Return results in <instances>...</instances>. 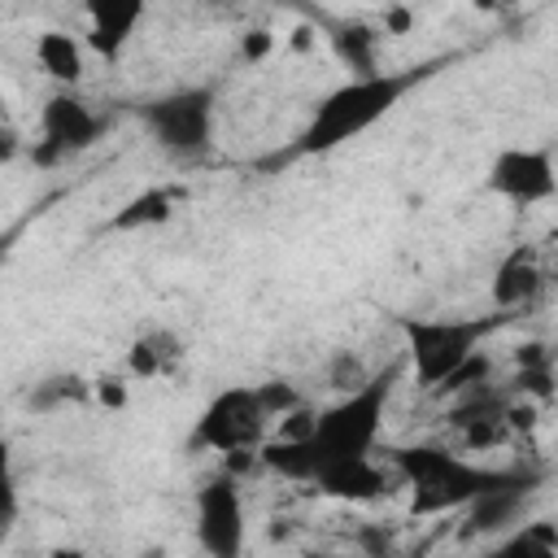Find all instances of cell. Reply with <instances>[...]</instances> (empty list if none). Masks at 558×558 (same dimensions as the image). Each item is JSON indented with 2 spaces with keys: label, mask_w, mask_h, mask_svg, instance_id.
I'll use <instances>...</instances> for the list:
<instances>
[{
  "label": "cell",
  "mask_w": 558,
  "mask_h": 558,
  "mask_svg": "<svg viewBox=\"0 0 558 558\" xmlns=\"http://www.w3.org/2000/svg\"><path fill=\"white\" fill-rule=\"evenodd\" d=\"M331 44H336V57H340L353 74H375V70H379V65H375V48H379V31H375V26H366V22L336 26Z\"/></svg>",
  "instance_id": "cell-16"
},
{
  "label": "cell",
  "mask_w": 558,
  "mask_h": 558,
  "mask_svg": "<svg viewBox=\"0 0 558 558\" xmlns=\"http://www.w3.org/2000/svg\"><path fill=\"white\" fill-rule=\"evenodd\" d=\"M92 397H96L105 410H122V405H126V384H122V375H100V379H92Z\"/></svg>",
  "instance_id": "cell-21"
},
{
  "label": "cell",
  "mask_w": 558,
  "mask_h": 558,
  "mask_svg": "<svg viewBox=\"0 0 558 558\" xmlns=\"http://www.w3.org/2000/svg\"><path fill=\"white\" fill-rule=\"evenodd\" d=\"M266 427H270V414L257 397V388H244V384H231L222 392H214L205 401V410L196 414L192 432H187V449L192 453H257V445L266 440Z\"/></svg>",
  "instance_id": "cell-4"
},
{
  "label": "cell",
  "mask_w": 558,
  "mask_h": 558,
  "mask_svg": "<svg viewBox=\"0 0 558 558\" xmlns=\"http://www.w3.org/2000/svg\"><path fill=\"white\" fill-rule=\"evenodd\" d=\"M427 74H432V70H405V74L375 70V74H353L349 83L331 87V92L314 105V113H310L301 140L292 144V153H296V157H318V153H331V148L357 140V135H366V131H371L379 118H388L392 105H397L418 78H427Z\"/></svg>",
  "instance_id": "cell-1"
},
{
  "label": "cell",
  "mask_w": 558,
  "mask_h": 558,
  "mask_svg": "<svg viewBox=\"0 0 558 558\" xmlns=\"http://www.w3.org/2000/svg\"><path fill=\"white\" fill-rule=\"evenodd\" d=\"M92 397V384H83L78 375H48L35 384V392L26 397L31 410H57V405H70V401H83Z\"/></svg>",
  "instance_id": "cell-17"
},
{
  "label": "cell",
  "mask_w": 558,
  "mask_h": 558,
  "mask_svg": "<svg viewBox=\"0 0 558 558\" xmlns=\"http://www.w3.org/2000/svg\"><path fill=\"white\" fill-rule=\"evenodd\" d=\"M179 357H183V340L166 327H148L126 344V371L135 379H161L179 366Z\"/></svg>",
  "instance_id": "cell-13"
},
{
  "label": "cell",
  "mask_w": 558,
  "mask_h": 558,
  "mask_svg": "<svg viewBox=\"0 0 558 558\" xmlns=\"http://www.w3.org/2000/svg\"><path fill=\"white\" fill-rule=\"evenodd\" d=\"M266 48H270V31H253L240 52H244V61H257V57H266Z\"/></svg>",
  "instance_id": "cell-22"
},
{
  "label": "cell",
  "mask_w": 558,
  "mask_h": 558,
  "mask_svg": "<svg viewBox=\"0 0 558 558\" xmlns=\"http://www.w3.org/2000/svg\"><path fill=\"white\" fill-rule=\"evenodd\" d=\"M257 397H262V405H266L270 418H275V414H292V410H301V392H296L288 379L257 384Z\"/></svg>",
  "instance_id": "cell-20"
},
{
  "label": "cell",
  "mask_w": 558,
  "mask_h": 558,
  "mask_svg": "<svg viewBox=\"0 0 558 558\" xmlns=\"http://www.w3.org/2000/svg\"><path fill=\"white\" fill-rule=\"evenodd\" d=\"M140 122L170 157H201L214 140V87H174L140 105Z\"/></svg>",
  "instance_id": "cell-5"
},
{
  "label": "cell",
  "mask_w": 558,
  "mask_h": 558,
  "mask_svg": "<svg viewBox=\"0 0 558 558\" xmlns=\"http://www.w3.org/2000/svg\"><path fill=\"white\" fill-rule=\"evenodd\" d=\"M388 453H392V466L414 488V514L462 510L471 497H480L484 488L506 484L514 475V466L510 471L475 466V462H466V458H458L453 449H440V445H397Z\"/></svg>",
  "instance_id": "cell-2"
},
{
  "label": "cell",
  "mask_w": 558,
  "mask_h": 558,
  "mask_svg": "<svg viewBox=\"0 0 558 558\" xmlns=\"http://www.w3.org/2000/svg\"><path fill=\"white\" fill-rule=\"evenodd\" d=\"M410 26V13L405 9H392L388 17H384V31H405Z\"/></svg>",
  "instance_id": "cell-23"
},
{
  "label": "cell",
  "mask_w": 558,
  "mask_h": 558,
  "mask_svg": "<svg viewBox=\"0 0 558 558\" xmlns=\"http://www.w3.org/2000/svg\"><path fill=\"white\" fill-rule=\"evenodd\" d=\"M475 9H497V0H475Z\"/></svg>",
  "instance_id": "cell-25"
},
{
  "label": "cell",
  "mask_w": 558,
  "mask_h": 558,
  "mask_svg": "<svg viewBox=\"0 0 558 558\" xmlns=\"http://www.w3.org/2000/svg\"><path fill=\"white\" fill-rule=\"evenodd\" d=\"M541 471H523V466H514V475L506 480V484H493V488H484L480 497H471L462 510H466V532H501V527H514L519 523V514L527 510V501H532V493L541 488Z\"/></svg>",
  "instance_id": "cell-9"
},
{
  "label": "cell",
  "mask_w": 558,
  "mask_h": 558,
  "mask_svg": "<svg viewBox=\"0 0 558 558\" xmlns=\"http://www.w3.org/2000/svg\"><path fill=\"white\" fill-rule=\"evenodd\" d=\"M488 192L514 205H536L554 196V153L545 144L527 148V144H510L493 157L488 166Z\"/></svg>",
  "instance_id": "cell-8"
},
{
  "label": "cell",
  "mask_w": 558,
  "mask_h": 558,
  "mask_svg": "<svg viewBox=\"0 0 558 558\" xmlns=\"http://www.w3.org/2000/svg\"><path fill=\"white\" fill-rule=\"evenodd\" d=\"M17 523V475H13V449H9V436L0 427V541L13 532Z\"/></svg>",
  "instance_id": "cell-19"
},
{
  "label": "cell",
  "mask_w": 558,
  "mask_h": 558,
  "mask_svg": "<svg viewBox=\"0 0 558 558\" xmlns=\"http://www.w3.org/2000/svg\"><path fill=\"white\" fill-rule=\"evenodd\" d=\"M100 131H105V118L83 100V96H74V92H52L48 100H44V109H39V148H35V157L39 161H57V157H70V153H83V148H92L96 140H100Z\"/></svg>",
  "instance_id": "cell-7"
},
{
  "label": "cell",
  "mask_w": 558,
  "mask_h": 558,
  "mask_svg": "<svg viewBox=\"0 0 558 558\" xmlns=\"http://www.w3.org/2000/svg\"><path fill=\"white\" fill-rule=\"evenodd\" d=\"M9 248H13V235H0V270H4V262H9Z\"/></svg>",
  "instance_id": "cell-24"
},
{
  "label": "cell",
  "mask_w": 558,
  "mask_h": 558,
  "mask_svg": "<svg viewBox=\"0 0 558 558\" xmlns=\"http://www.w3.org/2000/svg\"><path fill=\"white\" fill-rule=\"evenodd\" d=\"M514 314L510 310H497V314H480V318H397L401 336H405V349H410V362H414V375L418 384H440L458 362H466L497 327H506Z\"/></svg>",
  "instance_id": "cell-3"
},
{
  "label": "cell",
  "mask_w": 558,
  "mask_h": 558,
  "mask_svg": "<svg viewBox=\"0 0 558 558\" xmlns=\"http://www.w3.org/2000/svg\"><path fill=\"white\" fill-rule=\"evenodd\" d=\"M305 484H314V493L336 497V501H375L379 493H388V475L371 458H327V462H314Z\"/></svg>",
  "instance_id": "cell-11"
},
{
  "label": "cell",
  "mask_w": 558,
  "mask_h": 558,
  "mask_svg": "<svg viewBox=\"0 0 558 558\" xmlns=\"http://www.w3.org/2000/svg\"><path fill=\"white\" fill-rule=\"evenodd\" d=\"M183 201V187H144L140 196H131L113 218H109V231H140V227H161L174 218V205Z\"/></svg>",
  "instance_id": "cell-14"
},
{
  "label": "cell",
  "mask_w": 558,
  "mask_h": 558,
  "mask_svg": "<svg viewBox=\"0 0 558 558\" xmlns=\"http://www.w3.org/2000/svg\"><path fill=\"white\" fill-rule=\"evenodd\" d=\"M497 554H523V558H554L558 554V527L554 523H523V532H514L510 541L497 545Z\"/></svg>",
  "instance_id": "cell-18"
},
{
  "label": "cell",
  "mask_w": 558,
  "mask_h": 558,
  "mask_svg": "<svg viewBox=\"0 0 558 558\" xmlns=\"http://www.w3.org/2000/svg\"><path fill=\"white\" fill-rule=\"evenodd\" d=\"M87 9V48L105 61H118L122 48L131 44L148 0H83Z\"/></svg>",
  "instance_id": "cell-12"
},
{
  "label": "cell",
  "mask_w": 558,
  "mask_h": 558,
  "mask_svg": "<svg viewBox=\"0 0 558 558\" xmlns=\"http://www.w3.org/2000/svg\"><path fill=\"white\" fill-rule=\"evenodd\" d=\"M35 61L61 87H74L83 78V44L70 31H44L35 39Z\"/></svg>",
  "instance_id": "cell-15"
},
{
  "label": "cell",
  "mask_w": 558,
  "mask_h": 558,
  "mask_svg": "<svg viewBox=\"0 0 558 558\" xmlns=\"http://www.w3.org/2000/svg\"><path fill=\"white\" fill-rule=\"evenodd\" d=\"M545 262H541V253L532 248V244H514L501 262H497V270H493V283H488V296H493V310H523V305H532L541 292H545Z\"/></svg>",
  "instance_id": "cell-10"
},
{
  "label": "cell",
  "mask_w": 558,
  "mask_h": 558,
  "mask_svg": "<svg viewBox=\"0 0 558 558\" xmlns=\"http://www.w3.org/2000/svg\"><path fill=\"white\" fill-rule=\"evenodd\" d=\"M192 527H196V545L209 558H235L244 549V501L235 471H218L196 488Z\"/></svg>",
  "instance_id": "cell-6"
}]
</instances>
